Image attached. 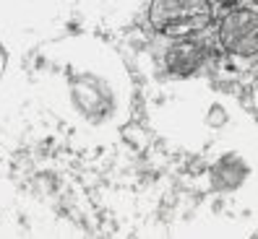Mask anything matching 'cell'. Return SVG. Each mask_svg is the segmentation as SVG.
Masks as SVG:
<instances>
[{"instance_id":"obj_1","label":"cell","mask_w":258,"mask_h":239,"mask_svg":"<svg viewBox=\"0 0 258 239\" xmlns=\"http://www.w3.org/2000/svg\"><path fill=\"white\" fill-rule=\"evenodd\" d=\"M149 21L159 34L167 37H190L199 34L211 21L209 0H151Z\"/></svg>"},{"instance_id":"obj_2","label":"cell","mask_w":258,"mask_h":239,"mask_svg":"<svg viewBox=\"0 0 258 239\" xmlns=\"http://www.w3.org/2000/svg\"><path fill=\"white\" fill-rule=\"evenodd\" d=\"M219 42L232 55L240 57L258 55V13L248 8L230 11L219 24Z\"/></svg>"},{"instance_id":"obj_3","label":"cell","mask_w":258,"mask_h":239,"mask_svg":"<svg viewBox=\"0 0 258 239\" xmlns=\"http://www.w3.org/2000/svg\"><path fill=\"white\" fill-rule=\"evenodd\" d=\"M206 55H209V47H204L201 42H196L190 37H180V42L167 52V68L175 76H190L204 63Z\"/></svg>"}]
</instances>
